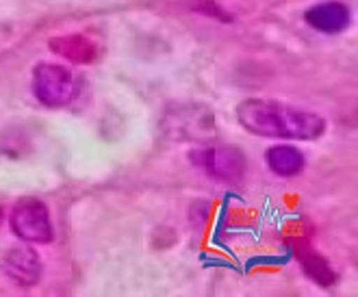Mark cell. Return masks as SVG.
<instances>
[{
    "label": "cell",
    "mask_w": 358,
    "mask_h": 297,
    "mask_svg": "<svg viewBox=\"0 0 358 297\" xmlns=\"http://www.w3.org/2000/svg\"><path fill=\"white\" fill-rule=\"evenodd\" d=\"M237 119L252 135L273 139L313 141L326 133L324 117L276 100H245L237 107Z\"/></svg>",
    "instance_id": "1"
},
{
    "label": "cell",
    "mask_w": 358,
    "mask_h": 297,
    "mask_svg": "<svg viewBox=\"0 0 358 297\" xmlns=\"http://www.w3.org/2000/svg\"><path fill=\"white\" fill-rule=\"evenodd\" d=\"M83 89L80 74L55 63H39L33 72V92L46 107H68Z\"/></svg>",
    "instance_id": "2"
},
{
    "label": "cell",
    "mask_w": 358,
    "mask_h": 297,
    "mask_svg": "<svg viewBox=\"0 0 358 297\" xmlns=\"http://www.w3.org/2000/svg\"><path fill=\"white\" fill-rule=\"evenodd\" d=\"M9 224L13 235L27 243H50L55 237L50 210L37 198L20 200L11 210Z\"/></svg>",
    "instance_id": "3"
},
{
    "label": "cell",
    "mask_w": 358,
    "mask_h": 297,
    "mask_svg": "<svg viewBox=\"0 0 358 297\" xmlns=\"http://www.w3.org/2000/svg\"><path fill=\"white\" fill-rule=\"evenodd\" d=\"M194 165L217 180H239L245 172V154L235 145H206L189 152Z\"/></svg>",
    "instance_id": "4"
},
{
    "label": "cell",
    "mask_w": 358,
    "mask_h": 297,
    "mask_svg": "<svg viewBox=\"0 0 358 297\" xmlns=\"http://www.w3.org/2000/svg\"><path fill=\"white\" fill-rule=\"evenodd\" d=\"M165 129L178 139H192L196 143H204L215 137V119L206 107L187 104L176 111L167 113Z\"/></svg>",
    "instance_id": "5"
},
{
    "label": "cell",
    "mask_w": 358,
    "mask_h": 297,
    "mask_svg": "<svg viewBox=\"0 0 358 297\" xmlns=\"http://www.w3.org/2000/svg\"><path fill=\"white\" fill-rule=\"evenodd\" d=\"M3 273L17 287H33L41 278V261L37 252L20 245L11 247L3 259Z\"/></svg>",
    "instance_id": "6"
},
{
    "label": "cell",
    "mask_w": 358,
    "mask_h": 297,
    "mask_svg": "<svg viewBox=\"0 0 358 297\" xmlns=\"http://www.w3.org/2000/svg\"><path fill=\"white\" fill-rule=\"evenodd\" d=\"M304 20L322 33H341L350 27V9L339 3V0H326V3H320L310 7L304 13Z\"/></svg>",
    "instance_id": "7"
},
{
    "label": "cell",
    "mask_w": 358,
    "mask_h": 297,
    "mask_svg": "<svg viewBox=\"0 0 358 297\" xmlns=\"http://www.w3.org/2000/svg\"><path fill=\"white\" fill-rule=\"evenodd\" d=\"M293 254H296V259L300 261L304 273L320 287H332L336 282V273L332 271L330 263L322 256V254L315 252L306 239L293 241Z\"/></svg>",
    "instance_id": "8"
},
{
    "label": "cell",
    "mask_w": 358,
    "mask_h": 297,
    "mask_svg": "<svg viewBox=\"0 0 358 297\" xmlns=\"http://www.w3.org/2000/svg\"><path fill=\"white\" fill-rule=\"evenodd\" d=\"M50 50L63 59L72 63H92L96 61V46L94 41L83 37V35H63V37H52L50 39Z\"/></svg>",
    "instance_id": "9"
},
{
    "label": "cell",
    "mask_w": 358,
    "mask_h": 297,
    "mask_svg": "<svg viewBox=\"0 0 358 297\" xmlns=\"http://www.w3.org/2000/svg\"><path fill=\"white\" fill-rule=\"evenodd\" d=\"M265 161L276 176L293 178L304 169V154L293 145H273L265 152Z\"/></svg>",
    "instance_id": "10"
}]
</instances>
